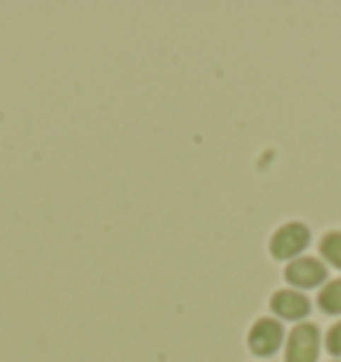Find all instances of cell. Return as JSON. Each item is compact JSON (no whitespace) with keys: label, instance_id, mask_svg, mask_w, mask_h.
I'll return each instance as SVG.
<instances>
[{"label":"cell","instance_id":"obj_7","mask_svg":"<svg viewBox=\"0 0 341 362\" xmlns=\"http://www.w3.org/2000/svg\"><path fill=\"white\" fill-rule=\"evenodd\" d=\"M320 253L333 264V267H341V232H330L320 240Z\"/></svg>","mask_w":341,"mask_h":362},{"label":"cell","instance_id":"obj_2","mask_svg":"<svg viewBox=\"0 0 341 362\" xmlns=\"http://www.w3.org/2000/svg\"><path fill=\"white\" fill-rule=\"evenodd\" d=\"M307 243H309V229L304 224H296L294 221V224H285L274 232L270 250H272L274 259H291L301 248H307Z\"/></svg>","mask_w":341,"mask_h":362},{"label":"cell","instance_id":"obj_5","mask_svg":"<svg viewBox=\"0 0 341 362\" xmlns=\"http://www.w3.org/2000/svg\"><path fill=\"white\" fill-rule=\"evenodd\" d=\"M272 309L280 317L296 320V317H304L309 312V301H307V296H301V293H294V291H280V293L272 296Z\"/></svg>","mask_w":341,"mask_h":362},{"label":"cell","instance_id":"obj_1","mask_svg":"<svg viewBox=\"0 0 341 362\" xmlns=\"http://www.w3.org/2000/svg\"><path fill=\"white\" fill-rule=\"evenodd\" d=\"M318 328L312 322H301L291 330L288 349H285V362H315L318 360Z\"/></svg>","mask_w":341,"mask_h":362},{"label":"cell","instance_id":"obj_8","mask_svg":"<svg viewBox=\"0 0 341 362\" xmlns=\"http://www.w3.org/2000/svg\"><path fill=\"white\" fill-rule=\"evenodd\" d=\"M325 346H328L330 354H341V322H336V325L328 330V336H325Z\"/></svg>","mask_w":341,"mask_h":362},{"label":"cell","instance_id":"obj_6","mask_svg":"<svg viewBox=\"0 0 341 362\" xmlns=\"http://www.w3.org/2000/svg\"><path fill=\"white\" fill-rule=\"evenodd\" d=\"M318 304H320V309H325V312H330V315L341 312V277L339 280H333V283H328L323 291H320Z\"/></svg>","mask_w":341,"mask_h":362},{"label":"cell","instance_id":"obj_3","mask_svg":"<svg viewBox=\"0 0 341 362\" xmlns=\"http://www.w3.org/2000/svg\"><path fill=\"white\" fill-rule=\"evenodd\" d=\"M280 341H283V328L277 320H270V317L256 320V325L248 333V344L256 354H272L280 346Z\"/></svg>","mask_w":341,"mask_h":362},{"label":"cell","instance_id":"obj_4","mask_svg":"<svg viewBox=\"0 0 341 362\" xmlns=\"http://www.w3.org/2000/svg\"><path fill=\"white\" fill-rule=\"evenodd\" d=\"M285 280L299 288H312L325 280V267L318 259H296L285 267Z\"/></svg>","mask_w":341,"mask_h":362}]
</instances>
